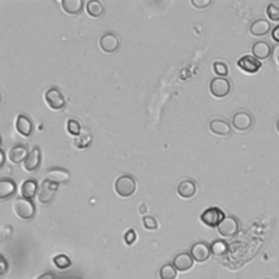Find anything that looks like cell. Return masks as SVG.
<instances>
[{"mask_svg": "<svg viewBox=\"0 0 279 279\" xmlns=\"http://www.w3.org/2000/svg\"><path fill=\"white\" fill-rule=\"evenodd\" d=\"M46 179L60 186L70 181V171L60 167L50 168L46 171Z\"/></svg>", "mask_w": 279, "mask_h": 279, "instance_id": "cell-10", "label": "cell"}, {"mask_svg": "<svg viewBox=\"0 0 279 279\" xmlns=\"http://www.w3.org/2000/svg\"><path fill=\"white\" fill-rule=\"evenodd\" d=\"M30 153L28 152V149L22 144L14 145L11 150L9 152V160L13 162V164L18 165L21 164L22 161H25V159H28Z\"/></svg>", "mask_w": 279, "mask_h": 279, "instance_id": "cell-18", "label": "cell"}, {"mask_svg": "<svg viewBox=\"0 0 279 279\" xmlns=\"http://www.w3.org/2000/svg\"><path fill=\"white\" fill-rule=\"evenodd\" d=\"M253 117L247 112H238L233 117V125L238 131H247L253 125Z\"/></svg>", "mask_w": 279, "mask_h": 279, "instance_id": "cell-9", "label": "cell"}, {"mask_svg": "<svg viewBox=\"0 0 279 279\" xmlns=\"http://www.w3.org/2000/svg\"><path fill=\"white\" fill-rule=\"evenodd\" d=\"M194 262L196 261L193 260L190 253L183 252V253H179L175 256V259L172 261V265L176 267L178 272H187L193 267Z\"/></svg>", "mask_w": 279, "mask_h": 279, "instance_id": "cell-14", "label": "cell"}, {"mask_svg": "<svg viewBox=\"0 0 279 279\" xmlns=\"http://www.w3.org/2000/svg\"><path fill=\"white\" fill-rule=\"evenodd\" d=\"M136 240V234H135V231L133 229H130L128 230L127 233H125L124 235V241H125V243H127L128 245H132L134 242Z\"/></svg>", "mask_w": 279, "mask_h": 279, "instance_id": "cell-32", "label": "cell"}, {"mask_svg": "<svg viewBox=\"0 0 279 279\" xmlns=\"http://www.w3.org/2000/svg\"><path fill=\"white\" fill-rule=\"evenodd\" d=\"M8 263L6 261V259H4L3 255L0 256V276H2L4 273L7 272L8 270Z\"/></svg>", "mask_w": 279, "mask_h": 279, "instance_id": "cell-34", "label": "cell"}, {"mask_svg": "<svg viewBox=\"0 0 279 279\" xmlns=\"http://www.w3.org/2000/svg\"><path fill=\"white\" fill-rule=\"evenodd\" d=\"M213 69H214V72L216 73V75H217L220 78H225V77L228 76V72H229L228 66L224 64V62H222V61L214 62Z\"/></svg>", "mask_w": 279, "mask_h": 279, "instance_id": "cell-29", "label": "cell"}, {"mask_svg": "<svg viewBox=\"0 0 279 279\" xmlns=\"http://www.w3.org/2000/svg\"><path fill=\"white\" fill-rule=\"evenodd\" d=\"M210 3H212L210 0H192L191 1L192 6L196 7L197 9H204V8L208 7Z\"/></svg>", "mask_w": 279, "mask_h": 279, "instance_id": "cell-33", "label": "cell"}, {"mask_svg": "<svg viewBox=\"0 0 279 279\" xmlns=\"http://www.w3.org/2000/svg\"><path fill=\"white\" fill-rule=\"evenodd\" d=\"M266 13L272 21H279V2H271L268 4Z\"/></svg>", "mask_w": 279, "mask_h": 279, "instance_id": "cell-28", "label": "cell"}, {"mask_svg": "<svg viewBox=\"0 0 279 279\" xmlns=\"http://www.w3.org/2000/svg\"><path fill=\"white\" fill-rule=\"evenodd\" d=\"M272 25L266 19H259L254 21L250 26V33L253 36H264L270 33Z\"/></svg>", "mask_w": 279, "mask_h": 279, "instance_id": "cell-21", "label": "cell"}, {"mask_svg": "<svg viewBox=\"0 0 279 279\" xmlns=\"http://www.w3.org/2000/svg\"><path fill=\"white\" fill-rule=\"evenodd\" d=\"M86 11L89 17L101 18L105 12L103 3L98 0H91L86 3Z\"/></svg>", "mask_w": 279, "mask_h": 279, "instance_id": "cell-24", "label": "cell"}, {"mask_svg": "<svg viewBox=\"0 0 279 279\" xmlns=\"http://www.w3.org/2000/svg\"><path fill=\"white\" fill-rule=\"evenodd\" d=\"M120 46V41L118 36L114 33L104 34L99 40V47L106 54H114L118 50Z\"/></svg>", "mask_w": 279, "mask_h": 279, "instance_id": "cell-11", "label": "cell"}, {"mask_svg": "<svg viewBox=\"0 0 279 279\" xmlns=\"http://www.w3.org/2000/svg\"><path fill=\"white\" fill-rule=\"evenodd\" d=\"M272 38L273 40L277 41V43H279V24L277 26H275L273 30V32H272Z\"/></svg>", "mask_w": 279, "mask_h": 279, "instance_id": "cell-36", "label": "cell"}, {"mask_svg": "<svg viewBox=\"0 0 279 279\" xmlns=\"http://www.w3.org/2000/svg\"><path fill=\"white\" fill-rule=\"evenodd\" d=\"M209 91L216 98H224L229 95L231 91V83L226 78L217 77L209 83Z\"/></svg>", "mask_w": 279, "mask_h": 279, "instance_id": "cell-4", "label": "cell"}, {"mask_svg": "<svg viewBox=\"0 0 279 279\" xmlns=\"http://www.w3.org/2000/svg\"><path fill=\"white\" fill-rule=\"evenodd\" d=\"M135 189V179L131 175L120 176L115 182V191L121 198H129L133 196Z\"/></svg>", "mask_w": 279, "mask_h": 279, "instance_id": "cell-2", "label": "cell"}, {"mask_svg": "<svg viewBox=\"0 0 279 279\" xmlns=\"http://www.w3.org/2000/svg\"><path fill=\"white\" fill-rule=\"evenodd\" d=\"M276 129H277V131L279 132V118L276 121Z\"/></svg>", "mask_w": 279, "mask_h": 279, "instance_id": "cell-39", "label": "cell"}, {"mask_svg": "<svg viewBox=\"0 0 279 279\" xmlns=\"http://www.w3.org/2000/svg\"><path fill=\"white\" fill-rule=\"evenodd\" d=\"M178 271L172 264H165L159 271L160 279H176Z\"/></svg>", "mask_w": 279, "mask_h": 279, "instance_id": "cell-26", "label": "cell"}, {"mask_svg": "<svg viewBox=\"0 0 279 279\" xmlns=\"http://www.w3.org/2000/svg\"><path fill=\"white\" fill-rule=\"evenodd\" d=\"M237 65H238V67L242 71H244L246 73H251V75L259 72L262 67L261 61L257 60L255 57L249 55L241 57L238 62H237Z\"/></svg>", "mask_w": 279, "mask_h": 279, "instance_id": "cell-12", "label": "cell"}, {"mask_svg": "<svg viewBox=\"0 0 279 279\" xmlns=\"http://www.w3.org/2000/svg\"><path fill=\"white\" fill-rule=\"evenodd\" d=\"M273 61L275 62V65L279 68V44L275 47V49L273 51Z\"/></svg>", "mask_w": 279, "mask_h": 279, "instance_id": "cell-35", "label": "cell"}, {"mask_svg": "<svg viewBox=\"0 0 279 279\" xmlns=\"http://www.w3.org/2000/svg\"><path fill=\"white\" fill-rule=\"evenodd\" d=\"M177 192L182 199H191L196 196L197 186L196 183H194V181L187 179V180H183L179 183V186L177 188Z\"/></svg>", "mask_w": 279, "mask_h": 279, "instance_id": "cell-22", "label": "cell"}, {"mask_svg": "<svg viewBox=\"0 0 279 279\" xmlns=\"http://www.w3.org/2000/svg\"><path fill=\"white\" fill-rule=\"evenodd\" d=\"M45 101L52 110H60L66 106V99L57 87H51L45 93Z\"/></svg>", "mask_w": 279, "mask_h": 279, "instance_id": "cell-7", "label": "cell"}, {"mask_svg": "<svg viewBox=\"0 0 279 279\" xmlns=\"http://www.w3.org/2000/svg\"><path fill=\"white\" fill-rule=\"evenodd\" d=\"M17 192V184L10 178H2L0 180V199H10Z\"/></svg>", "mask_w": 279, "mask_h": 279, "instance_id": "cell-17", "label": "cell"}, {"mask_svg": "<svg viewBox=\"0 0 279 279\" xmlns=\"http://www.w3.org/2000/svg\"><path fill=\"white\" fill-rule=\"evenodd\" d=\"M41 162V151L39 146H35L30 153L28 159L24 161V169L29 172H33L38 170Z\"/></svg>", "mask_w": 279, "mask_h": 279, "instance_id": "cell-13", "label": "cell"}, {"mask_svg": "<svg viewBox=\"0 0 279 279\" xmlns=\"http://www.w3.org/2000/svg\"><path fill=\"white\" fill-rule=\"evenodd\" d=\"M84 6L83 0H62L61 7L68 14L76 15L82 11Z\"/></svg>", "mask_w": 279, "mask_h": 279, "instance_id": "cell-23", "label": "cell"}, {"mask_svg": "<svg viewBox=\"0 0 279 279\" xmlns=\"http://www.w3.org/2000/svg\"><path fill=\"white\" fill-rule=\"evenodd\" d=\"M39 189L40 188L38 181H36L35 179H28V180H25L22 183V186H21V196L24 199H33L36 194L39 193Z\"/></svg>", "mask_w": 279, "mask_h": 279, "instance_id": "cell-19", "label": "cell"}, {"mask_svg": "<svg viewBox=\"0 0 279 279\" xmlns=\"http://www.w3.org/2000/svg\"><path fill=\"white\" fill-rule=\"evenodd\" d=\"M54 264L56 267L59 268V270H67L69 268L72 264L71 260L65 254H59L54 257Z\"/></svg>", "mask_w": 279, "mask_h": 279, "instance_id": "cell-27", "label": "cell"}, {"mask_svg": "<svg viewBox=\"0 0 279 279\" xmlns=\"http://www.w3.org/2000/svg\"><path fill=\"white\" fill-rule=\"evenodd\" d=\"M210 251H212V254L216 256L224 255L228 251V243L224 240H215L210 244Z\"/></svg>", "mask_w": 279, "mask_h": 279, "instance_id": "cell-25", "label": "cell"}, {"mask_svg": "<svg viewBox=\"0 0 279 279\" xmlns=\"http://www.w3.org/2000/svg\"><path fill=\"white\" fill-rule=\"evenodd\" d=\"M225 213L218 207H208L201 214V222L210 228L218 227L225 219Z\"/></svg>", "mask_w": 279, "mask_h": 279, "instance_id": "cell-3", "label": "cell"}, {"mask_svg": "<svg viewBox=\"0 0 279 279\" xmlns=\"http://www.w3.org/2000/svg\"><path fill=\"white\" fill-rule=\"evenodd\" d=\"M67 130L71 135L78 136L81 134V125L75 119H69L67 122Z\"/></svg>", "mask_w": 279, "mask_h": 279, "instance_id": "cell-30", "label": "cell"}, {"mask_svg": "<svg viewBox=\"0 0 279 279\" xmlns=\"http://www.w3.org/2000/svg\"><path fill=\"white\" fill-rule=\"evenodd\" d=\"M0 159H1V161H0V167H3L4 160H6V155H4V151L2 149L0 150Z\"/></svg>", "mask_w": 279, "mask_h": 279, "instance_id": "cell-38", "label": "cell"}, {"mask_svg": "<svg viewBox=\"0 0 279 279\" xmlns=\"http://www.w3.org/2000/svg\"><path fill=\"white\" fill-rule=\"evenodd\" d=\"M36 279H56V276H55V274L54 273H45L43 274V275H40Z\"/></svg>", "mask_w": 279, "mask_h": 279, "instance_id": "cell-37", "label": "cell"}, {"mask_svg": "<svg viewBox=\"0 0 279 279\" xmlns=\"http://www.w3.org/2000/svg\"><path fill=\"white\" fill-rule=\"evenodd\" d=\"M13 208L14 213L23 220L33 219L36 215V206L32 199L18 198L13 204Z\"/></svg>", "mask_w": 279, "mask_h": 279, "instance_id": "cell-1", "label": "cell"}, {"mask_svg": "<svg viewBox=\"0 0 279 279\" xmlns=\"http://www.w3.org/2000/svg\"><path fill=\"white\" fill-rule=\"evenodd\" d=\"M15 129L21 135L29 138L33 133V123L25 115H19L15 120Z\"/></svg>", "mask_w": 279, "mask_h": 279, "instance_id": "cell-16", "label": "cell"}, {"mask_svg": "<svg viewBox=\"0 0 279 279\" xmlns=\"http://www.w3.org/2000/svg\"><path fill=\"white\" fill-rule=\"evenodd\" d=\"M252 54L257 60H265L273 54L272 47L267 41L259 40L252 46Z\"/></svg>", "mask_w": 279, "mask_h": 279, "instance_id": "cell-15", "label": "cell"}, {"mask_svg": "<svg viewBox=\"0 0 279 279\" xmlns=\"http://www.w3.org/2000/svg\"><path fill=\"white\" fill-rule=\"evenodd\" d=\"M209 130L216 135L226 136L231 133L230 124L223 119H213L209 122Z\"/></svg>", "mask_w": 279, "mask_h": 279, "instance_id": "cell-20", "label": "cell"}, {"mask_svg": "<svg viewBox=\"0 0 279 279\" xmlns=\"http://www.w3.org/2000/svg\"><path fill=\"white\" fill-rule=\"evenodd\" d=\"M143 225L149 230H156L159 228V223H157V220L153 216H145L143 218Z\"/></svg>", "mask_w": 279, "mask_h": 279, "instance_id": "cell-31", "label": "cell"}, {"mask_svg": "<svg viewBox=\"0 0 279 279\" xmlns=\"http://www.w3.org/2000/svg\"><path fill=\"white\" fill-rule=\"evenodd\" d=\"M190 254L193 257V260L198 263H204L206 262L210 254H212V251H210V245H208L206 242H197L191 246Z\"/></svg>", "mask_w": 279, "mask_h": 279, "instance_id": "cell-8", "label": "cell"}, {"mask_svg": "<svg viewBox=\"0 0 279 279\" xmlns=\"http://www.w3.org/2000/svg\"><path fill=\"white\" fill-rule=\"evenodd\" d=\"M58 188H59V184H56V183L45 179V180L41 182L40 187L39 189V193H38L39 201L41 204L50 203L56 196V192L58 190Z\"/></svg>", "mask_w": 279, "mask_h": 279, "instance_id": "cell-5", "label": "cell"}, {"mask_svg": "<svg viewBox=\"0 0 279 279\" xmlns=\"http://www.w3.org/2000/svg\"><path fill=\"white\" fill-rule=\"evenodd\" d=\"M217 229L220 236L226 237V238H230V237H234L239 233V220L234 217V216H227V217H225L223 222L220 223Z\"/></svg>", "mask_w": 279, "mask_h": 279, "instance_id": "cell-6", "label": "cell"}]
</instances>
